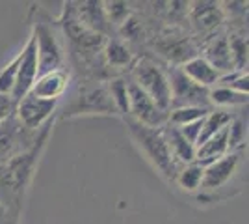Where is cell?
Here are the masks:
<instances>
[{
    "label": "cell",
    "mask_w": 249,
    "mask_h": 224,
    "mask_svg": "<svg viewBox=\"0 0 249 224\" xmlns=\"http://www.w3.org/2000/svg\"><path fill=\"white\" fill-rule=\"evenodd\" d=\"M160 51H162L160 54H164L169 60H173L175 64L180 65L196 56L192 43L188 40H182V38H175V36H166L162 45H160Z\"/></svg>",
    "instance_id": "ffe728a7"
},
{
    "label": "cell",
    "mask_w": 249,
    "mask_h": 224,
    "mask_svg": "<svg viewBox=\"0 0 249 224\" xmlns=\"http://www.w3.org/2000/svg\"><path fill=\"white\" fill-rule=\"evenodd\" d=\"M69 84V73L65 69H56L51 73L39 75L36 79V82L32 86L30 94L41 99H56L60 101V97L65 94Z\"/></svg>",
    "instance_id": "4fadbf2b"
},
{
    "label": "cell",
    "mask_w": 249,
    "mask_h": 224,
    "mask_svg": "<svg viewBox=\"0 0 249 224\" xmlns=\"http://www.w3.org/2000/svg\"><path fill=\"white\" fill-rule=\"evenodd\" d=\"M103 51L106 62H108V65H112V67H126V65L132 64V60H134L132 51L121 40H114V38L108 40Z\"/></svg>",
    "instance_id": "7402d4cb"
},
{
    "label": "cell",
    "mask_w": 249,
    "mask_h": 224,
    "mask_svg": "<svg viewBox=\"0 0 249 224\" xmlns=\"http://www.w3.org/2000/svg\"><path fill=\"white\" fill-rule=\"evenodd\" d=\"M229 40V51L232 58V65L238 71H248V38L242 34H234L227 38Z\"/></svg>",
    "instance_id": "484cf974"
},
{
    "label": "cell",
    "mask_w": 249,
    "mask_h": 224,
    "mask_svg": "<svg viewBox=\"0 0 249 224\" xmlns=\"http://www.w3.org/2000/svg\"><path fill=\"white\" fill-rule=\"evenodd\" d=\"M37 75H39L37 73V49H36L34 36H30L21 51V62H19V67H17V79H15V86H13V92H11V99L15 103L30 94Z\"/></svg>",
    "instance_id": "9c48e42d"
},
{
    "label": "cell",
    "mask_w": 249,
    "mask_h": 224,
    "mask_svg": "<svg viewBox=\"0 0 249 224\" xmlns=\"http://www.w3.org/2000/svg\"><path fill=\"white\" fill-rule=\"evenodd\" d=\"M162 133H164V139H166L169 151H171V155H173L177 164H182L184 166V164H190V163L196 161V146H192L182 137V133L178 131V127L166 123L162 127Z\"/></svg>",
    "instance_id": "d6986e66"
},
{
    "label": "cell",
    "mask_w": 249,
    "mask_h": 224,
    "mask_svg": "<svg viewBox=\"0 0 249 224\" xmlns=\"http://www.w3.org/2000/svg\"><path fill=\"white\" fill-rule=\"evenodd\" d=\"M203 172H205V166H201L199 163H190V164H184L178 174H177V183L188 192L197 191L203 183Z\"/></svg>",
    "instance_id": "cb8c5ba5"
},
{
    "label": "cell",
    "mask_w": 249,
    "mask_h": 224,
    "mask_svg": "<svg viewBox=\"0 0 249 224\" xmlns=\"http://www.w3.org/2000/svg\"><path fill=\"white\" fill-rule=\"evenodd\" d=\"M13 116H15V101L11 99V96L0 94V123L8 122Z\"/></svg>",
    "instance_id": "1f68e13d"
},
{
    "label": "cell",
    "mask_w": 249,
    "mask_h": 224,
    "mask_svg": "<svg viewBox=\"0 0 249 224\" xmlns=\"http://www.w3.org/2000/svg\"><path fill=\"white\" fill-rule=\"evenodd\" d=\"M190 21L199 32H212L223 22V8L218 2H194L190 8Z\"/></svg>",
    "instance_id": "5bb4252c"
},
{
    "label": "cell",
    "mask_w": 249,
    "mask_h": 224,
    "mask_svg": "<svg viewBox=\"0 0 249 224\" xmlns=\"http://www.w3.org/2000/svg\"><path fill=\"white\" fill-rule=\"evenodd\" d=\"M203 58H205L219 75H227L234 69L232 58H231V51H229V40H227V36H223V34L212 36V38L205 43V56H203Z\"/></svg>",
    "instance_id": "9a60e30c"
},
{
    "label": "cell",
    "mask_w": 249,
    "mask_h": 224,
    "mask_svg": "<svg viewBox=\"0 0 249 224\" xmlns=\"http://www.w3.org/2000/svg\"><path fill=\"white\" fill-rule=\"evenodd\" d=\"M56 107H58L56 99H41V97L28 94L22 97L21 101L15 103V120L24 129L36 131L49 122V118L52 116Z\"/></svg>",
    "instance_id": "52a82bcc"
},
{
    "label": "cell",
    "mask_w": 249,
    "mask_h": 224,
    "mask_svg": "<svg viewBox=\"0 0 249 224\" xmlns=\"http://www.w3.org/2000/svg\"><path fill=\"white\" fill-rule=\"evenodd\" d=\"M103 6L108 21L114 26H121L130 19L132 11H130V6L124 4V2H103Z\"/></svg>",
    "instance_id": "83f0119b"
},
{
    "label": "cell",
    "mask_w": 249,
    "mask_h": 224,
    "mask_svg": "<svg viewBox=\"0 0 249 224\" xmlns=\"http://www.w3.org/2000/svg\"><path fill=\"white\" fill-rule=\"evenodd\" d=\"M178 67L182 69V73L186 75L190 81H194L196 84L203 86L207 90H210V88H214V86L218 84L219 77H221L203 56H194V58H190L188 62H184Z\"/></svg>",
    "instance_id": "e0dca14e"
},
{
    "label": "cell",
    "mask_w": 249,
    "mask_h": 224,
    "mask_svg": "<svg viewBox=\"0 0 249 224\" xmlns=\"http://www.w3.org/2000/svg\"><path fill=\"white\" fill-rule=\"evenodd\" d=\"M10 217H13V215H11L10 211L6 209V207H4L2 204H0V224H11V219H10Z\"/></svg>",
    "instance_id": "836d02e7"
},
{
    "label": "cell",
    "mask_w": 249,
    "mask_h": 224,
    "mask_svg": "<svg viewBox=\"0 0 249 224\" xmlns=\"http://www.w3.org/2000/svg\"><path fill=\"white\" fill-rule=\"evenodd\" d=\"M121 30L128 40H138L142 36V24L136 21L134 17H130L124 24H121Z\"/></svg>",
    "instance_id": "d6a6232c"
},
{
    "label": "cell",
    "mask_w": 249,
    "mask_h": 224,
    "mask_svg": "<svg viewBox=\"0 0 249 224\" xmlns=\"http://www.w3.org/2000/svg\"><path fill=\"white\" fill-rule=\"evenodd\" d=\"M134 84H138L147 96L156 103V107L164 112L171 108V94H169V82L167 73L160 65L153 62L151 58H142L134 64L132 69Z\"/></svg>",
    "instance_id": "3957f363"
},
{
    "label": "cell",
    "mask_w": 249,
    "mask_h": 224,
    "mask_svg": "<svg viewBox=\"0 0 249 224\" xmlns=\"http://www.w3.org/2000/svg\"><path fill=\"white\" fill-rule=\"evenodd\" d=\"M62 24H63L65 34H67V38L76 45L78 51L95 54L104 49L106 38L101 36V34H95V32H91V30H88L82 22L76 19L74 8H71V4H69V8L65 6V13H63Z\"/></svg>",
    "instance_id": "ba28073f"
},
{
    "label": "cell",
    "mask_w": 249,
    "mask_h": 224,
    "mask_svg": "<svg viewBox=\"0 0 249 224\" xmlns=\"http://www.w3.org/2000/svg\"><path fill=\"white\" fill-rule=\"evenodd\" d=\"M246 142V127L242 120H234L229 123V151L240 148Z\"/></svg>",
    "instance_id": "f546056e"
},
{
    "label": "cell",
    "mask_w": 249,
    "mask_h": 224,
    "mask_svg": "<svg viewBox=\"0 0 249 224\" xmlns=\"http://www.w3.org/2000/svg\"><path fill=\"white\" fill-rule=\"evenodd\" d=\"M108 88H93L76 99L69 114H115Z\"/></svg>",
    "instance_id": "8fae6325"
},
{
    "label": "cell",
    "mask_w": 249,
    "mask_h": 224,
    "mask_svg": "<svg viewBox=\"0 0 249 224\" xmlns=\"http://www.w3.org/2000/svg\"><path fill=\"white\" fill-rule=\"evenodd\" d=\"M128 129H130V135H132L134 142L145 153L147 159L153 163V166L158 168L162 176H166L169 180H175L177 163L169 151L166 139H164L162 127H145L134 120H128Z\"/></svg>",
    "instance_id": "7a4b0ae2"
},
{
    "label": "cell",
    "mask_w": 249,
    "mask_h": 224,
    "mask_svg": "<svg viewBox=\"0 0 249 224\" xmlns=\"http://www.w3.org/2000/svg\"><path fill=\"white\" fill-rule=\"evenodd\" d=\"M167 82H169V94H171V107H205L208 108V90L203 86L190 81L182 69L177 65L167 71Z\"/></svg>",
    "instance_id": "277c9868"
},
{
    "label": "cell",
    "mask_w": 249,
    "mask_h": 224,
    "mask_svg": "<svg viewBox=\"0 0 249 224\" xmlns=\"http://www.w3.org/2000/svg\"><path fill=\"white\" fill-rule=\"evenodd\" d=\"M208 101L218 107H240L248 105V94L234 92L227 86H216L208 90Z\"/></svg>",
    "instance_id": "603a6c76"
},
{
    "label": "cell",
    "mask_w": 249,
    "mask_h": 224,
    "mask_svg": "<svg viewBox=\"0 0 249 224\" xmlns=\"http://www.w3.org/2000/svg\"><path fill=\"white\" fill-rule=\"evenodd\" d=\"M47 135H49V127L43 131L41 139L36 140V144H32L28 149L13 155L11 159L0 164V204L15 219L21 211L24 192L32 182Z\"/></svg>",
    "instance_id": "6da1fadb"
},
{
    "label": "cell",
    "mask_w": 249,
    "mask_h": 224,
    "mask_svg": "<svg viewBox=\"0 0 249 224\" xmlns=\"http://www.w3.org/2000/svg\"><path fill=\"white\" fill-rule=\"evenodd\" d=\"M22 129L24 127L15 120V116L10 118L4 123H0V164L11 159L13 155L24 151L21 148Z\"/></svg>",
    "instance_id": "2e32d148"
},
{
    "label": "cell",
    "mask_w": 249,
    "mask_h": 224,
    "mask_svg": "<svg viewBox=\"0 0 249 224\" xmlns=\"http://www.w3.org/2000/svg\"><path fill=\"white\" fill-rule=\"evenodd\" d=\"M32 36L36 40V49H37V73L45 75L56 71V69H63L62 47H60L51 26L39 22V24H36Z\"/></svg>",
    "instance_id": "5b68a950"
},
{
    "label": "cell",
    "mask_w": 249,
    "mask_h": 224,
    "mask_svg": "<svg viewBox=\"0 0 249 224\" xmlns=\"http://www.w3.org/2000/svg\"><path fill=\"white\" fill-rule=\"evenodd\" d=\"M76 8H74V15H76V19L82 22L84 26L88 28V30H91L95 34H101V36H108L110 32V21H108V17H106V13H104V6L103 2H78V4H74Z\"/></svg>",
    "instance_id": "7c38bea8"
},
{
    "label": "cell",
    "mask_w": 249,
    "mask_h": 224,
    "mask_svg": "<svg viewBox=\"0 0 249 224\" xmlns=\"http://www.w3.org/2000/svg\"><path fill=\"white\" fill-rule=\"evenodd\" d=\"M238 161L240 155L232 151V153L223 155L221 159L210 163L208 166H205L201 187H205L208 191H216L219 187H223L234 176V172L238 168Z\"/></svg>",
    "instance_id": "30bf717a"
},
{
    "label": "cell",
    "mask_w": 249,
    "mask_h": 224,
    "mask_svg": "<svg viewBox=\"0 0 249 224\" xmlns=\"http://www.w3.org/2000/svg\"><path fill=\"white\" fill-rule=\"evenodd\" d=\"M108 94L115 110L119 114H128V82H124L123 79H115L108 84Z\"/></svg>",
    "instance_id": "4316f807"
},
{
    "label": "cell",
    "mask_w": 249,
    "mask_h": 224,
    "mask_svg": "<svg viewBox=\"0 0 249 224\" xmlns=\"http://www.w3.org/2000/svg\"><path fill=\"white\" fill-rule=\"evenodd\" d=\"M232 122V114L227 110H210L205 120H203V127H201V135H199L197 146H201L205 140L214 137L221 129H225ZM196 146V148H197Z\"/></svg>",
    "instance_id": "44dd1931"
},
{
    "label": "cell",
    "mask_w": 249,
    "mask_h": 224,
    "mask_svg": "<svg viewBox=\"0 0 249 224\" xmlns=\"http://www.w3.org/2000/svg\"><path fill=\"white\" fill-rule=\"evenodd\" d=\"M128 114L145 127L158 129L167 123V112L156 107L155 101L134 82H128Z\"/></svg>",
    "instance_id": "8992f818"
},
{
    "label": "cell",
    "mask_w": 249,
    "mask_h": 224,
    "mask_svg": "<svg viewBox=\"0 0 249 224\" xmlns=\"http://www.w3.org/2000/svg\"><path fill=\"white\" fill-rule=\"evenodd\" d=\"M208 112H210V108H205V107L173 108L171 112H167V123L169 125H175V127H182V125L197 122V120H203Z\"/></svg>",
    "instance_id": "d4e9b609"
},
{
    "label": "cell",
    "mask_w": 249,
    "mask_h": 224,
    "mask_svg": "<svg viewBox=\"0 0 249 224\" xmlns=\"http://www.w3.org/2000/svg\"><path fill=\"white\" fill-rule=\"evenodd\" d=\"M19 62H21V53L17 54L10 64L0 71V94L11 96L13 86H15V79H17V67H19Z\"/></svg>",
    "instance_id": "f1b7e54d"
},
{
    "label": "cell",
    "mask_w": 249,
    "mask_h": 224,
    "mask_svg": "<svg viewBox=\"0 0 249 224\" xmlns=\"http://www.w3.org/2000/svg\"><path fill=\"white\" fill-rule=\"evenodd\" d=\"M227 153H229V125L196 148V163H199L201 166H208L210 163L221 159Z\"/></svg>",
    "instance_id": "ac0fdd59"
},
{
    "label": "cell",
    "mask_w": 249,
    "mask_h": 224,
    "mask_svg": "<svg viewBox=\"0 0 249 224\" xmlns=\"http://www.w3.org/2000/svg\"><path fill=\"white\" fill-rule=\"evenodd\" d=\"M205 120V118H203ZM203 120H197L194 123H188V125H182L178 127V131L182 133V137L192 144V146H197L199 135H201V127H203Z\"/></svg>",
    "instance_id": "4dcf8cb0"
}]
</instances>
